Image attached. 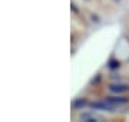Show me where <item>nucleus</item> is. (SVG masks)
I'll use <instances>...</instances> for the list:
<instances>
[{
  "mask_svg": "<svg viewBox=\"0 0 129 122\" xmlns=\"http://www.w3.org/2000/svg\"><path fill=\"white\" fill-rule=\"evenodd\" d=\"M89 106L92 109H98V111H115V109H118L119 106L116 105L113 101H111V99H102V101H95V102L89 103Z\"/></svg>",
  "mask_w": 129,
  "mask_h": 122,
  "instance_id": "1",
  "label": "nucleus"
},
{
  "mask_svg": "<svg viewBox=\"0 0 129 122\" xmlns=\"http://www.w3.org/2000/svg\"><path fill=\"white\" fill-rule=\"evenodd\" d=\"M109 90L111 92H113V94H126L129 90V86L126 83H112L111 86H109Z\"/></svg>",
  "mask_w": 129,
  "mask_h": 122,
  "instance_id": "2",
  "label": "nucleus"
},
{
  "mask_svg": "<svg viewBox=\"0 0 129 122\" xmlns=\"http://www.w3.org/2000/svg\"><path fill=\"white\" fill-rule=\"evenodd\" d=\"M86 105H88V101L85 98H76L73 102H72V108L73 109H82V108H85Z\"/></svg>",
  "mask_w": 129,
  "mask_h": 122,
  "instance_id": "3",
  "label": "nucleus"
},
{
  "mask_svg": "<svg viewBox=\"0 0 129 122\" xmlns=\"http://www.w3.org/2000/svg\"><path fill=\"white\" fill-rule=\"evenodd\" d=\"M80 121L95 122V121H102V118L98 116V115H93V113H82V115H80Z\"/></svg>",
  "mask_w": 129,
  "mask_h": 122,
  "instance_id": "4",
  "label": "nucleus"
},
{
  "mask_svg": "<svg viewBox=\"0 0 129 122\" xmlns=\"http://www.w3.org/2000/svg\"><path fill=\"white\" fill-rule=\"evenodd\" d=\"M118 66H119V62H115V60L111 62V68H118Z\"/></svg>",
  "mask_w": 129,
  "mask_h": 122,
  "instance_id": "5",
  "label": "nucleus"
},
{
  "mask_svg": "<svg viewBox=\"0 0 129 122\" xmlns=\"http://www.w3.org/2000/svg\"><path fill=\"white\" fill-rule=\"evenodd\" d=\"M113 2H119V0H113Z\"/></svg>",
  "mask_w": 129,
  "mask_h": 122,
  "instance_id": "6",
  "label": "nucleus"
},
{
  "mask_svg": "<svg viewBox=\"0 0 129 122\" xmlns=\"http://www.w3.org/2000/svg\"><path fill=\"white\" fill-rule=\"evenodd\" d=\"M86 2H88V0H86Z\"/></svg>",
  "mask_w": 129,
  "mask_h": 122,
  "instance_id": "7",
  "label": "nucleus"
}]
</instances>
